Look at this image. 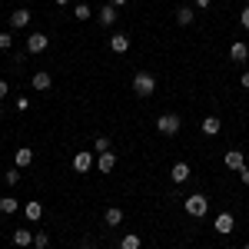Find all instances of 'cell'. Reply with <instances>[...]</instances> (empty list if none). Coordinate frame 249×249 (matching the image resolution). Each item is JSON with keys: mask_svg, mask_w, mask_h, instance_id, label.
<instances>
[{"mask_svg": "<svg viewBox=\"0 0 249 249\" xmlns=\"http://www.w3.org/2000/svg\"><path fill=\"white\" fill-rule=\"evenodd\" d=\"M133 93L136 96H153L156 93V77L153 73H146V70H140V73H133Z\"/></svg>", "mask_w": 249, "mask_h": 249, "instance_id": "cell-1", "label": "cell"}, {"mask_svg": "<svg viewBox=\"0 0 249 249\" xmlns=\"http://www.w3.org/2000/svg\"><path fill=\"white\" fill-rule=\"evenodd\" d=\"M183 210L190 213V216H196V219H203V216L210 213V199H206L203 193H193V196L183 199Z\"/></svg>", "mask_w": 249, "mask_h": 249, "instance_id": "cell-2", "label": "cell"}, {"mask_svg": "<svg viewBox=\"0 0 249 249\" xmlns=\"http://www.w3.org/2000/svg\"><path fill=\"white\" fill-rule=\"evenodd\" d=\"M179 126H183V120L176 113H163V116H156V130L163 136H176L179 133Z\"/></svg>", "mask_w": 249, "mask_h": 249, "instance_id": "cell-3", "label": "cell"}, {"mask_svg": "<svg viewBox=\"0 0 249 249\" xmlns=\"http://www.w3.org/2000/svg\"><path fill=\"white\" fill-rule=\"evenodd\" d=\"M47 47H50V37H47L43 30H34V34L27 37V53H34V57H37V53H43Z\"/></svg>", "mask_w": 249, "mask_h": 249, "instance_id": "cell-4", "label": "cell"}, {"mask_svg": "<svg viewBox=\"0 0 249 249\" xmlns=\"http://www.w3.org/2000/svg\"><path fill=\"white\" fill-rule=\"evenodd\" d=\"M213 230L223 232V236H230V232L236 230V216H232V213H219V216L213 219Z\"/></svg>", "mask_w": 249, "mask_h": 249, "instance_id": "cell-5", "label": "cell"}, {"mask_svg": "<svg viewBox=\"0 0 249 249\" xmlns=\"http://www.w3.org/2000/svg\"><path fill=\"white\" fill-rule=\"evenodd\" d=\"M27 27H30V10L27 7H17L10 14V30H27Z\"/></svg>", "mask_w": 249, "mask_h": 249, "instance_id": "cell-6", "label": "cell"}, {"mask_svg": "<svg viewBox=\"0 0 249 249\" xmlns=\"http://www.w3.org/2000/svg\"><path fill=\"white\" fill-rule=\"evenodd\" d=\"M93 166H96L93 153H73V170L77 173H90Z\"/></svg>", "mask_w": 249, "mask_h": 249, "instance_id": "cell-7", "label": "cell"}, {"mask_svg": "<svg viewBox=\"0 0 249 249\" xmlns=\"http://www.w3.org/2000/svg\"><path fill=\"white\" fill-rule=\"evenodd\" d=\"M96 23H100V27H113V23H116V7H113V3H103V7H100Z\"/></svg>", "mask_w": 249, "mask_h": 249, "instance_id": "cell-8", "label": "cell"}, {"mask_svg": "<svg viewBox=\"0 0 249 249\" xmlns=\"http://www.w3.org/2000/svg\"><path fill=\"white\" fill-rule=\"evenodd\" d=\"M190 173H193L190 163H173V166H170V179L179 186V183H186V179H190Z\"/></svg>", "mask_w": 249, "mask_h": 249, "instance_id": "cell-9", "label": "cell"}, {"mask_svg": "<svg viewBox=\"0 0 249 249\" xmlns=\"http://www.w3.org/2000/svg\"><path fill=\"white\" fill-rule=\"evenodd\" d=\"M230 57L236 60V63H246V60H249V43H243V40H232V43H230Z\"/></svg>", "mask_w": 249, "mask_h": 249, "instance_id": "cell-10", "label": "cell"}, {"mask_svg": "<svg viewBox=\"0 0 249 249\" xmlns=\"http://www.w3.org/2000/svg\"><path fill=\"white\" fill-rule=\"evenodd\" d=\"M30 83H34V90H40V93H43V90H50V87H53V77H50L47 70H37V73L30 77Z\"/></svg>", "mask_w": 249, "mask_h": 249, "instance_id": "cell-11", "label": "cell"}, {"mask_svg": "<svg viewBox=\"0 0 249 249\" xmlns=\"http://www.w3.org/2000/svg\"><path fill=\"white\" fill-rule=\"evenodd\" d=\"M96 170H100V173H113L116 170V153H110V150L100 153V156H96Z\"/></svg>", "mask_w": 249, "mask_h": 249, "instance_id": "cell-12", "label": "cell"}, {"mask_svg": "<svg viewBox=\"0 0 249 249\" xmlns=\"http://www.w3.org/2000/svg\"><path fill=\"white\" fill-rule=\"evenodd\" d=\"M243 166H246V156H243V150H230V153H226V170H243Z\"/></svg>", "mask_w": 249, "mask_h": 249, "instance_id": "cell-13", "label": "cell"}, {"mask_svg": "<svg viewBox=\"0 0 249 249\" xmlns=\"http://www.w3.org/2000/svg\"><path fill=\"white\" fill-rule=\"evenodd\" d=\"M199 130H203L206 136H216L219 130H223V120H219V116H206V120L199 123Z\"/></svg>", "mask_w": 249, "mask_h": 249, "instance_id": "cell-14", "label": "cell"}, {"mask_svg": "<svg viewBox=\"0 0 249 249\" xmlns=\"http://www.w3.org/2000/svg\"><path fill=\"white\" fill-rule=\"evenodd\" d=\"M30 163H34V150H30V146H20L17 153H14V166L23 170V166H30Z\"/></svg>", "mask_w": 249, "mask_h": 249, "instance_id": "cell-15", "label": "cell"}, {"mask_svg": "<svg viewBox=\"0 0 249 249\" xmlns=\"http://www.w3.org/2000/svg\"><path fill=\"white\" fill-rule=\"evenodd\" d=\"M110 50H113V53H126V50H130V37H126V34H113V37H110Z\"/></svg>", "mask_w": 249, "mask_h": 249, "instance_id": "cell-16", "label": "cell"}, {"mask_svg": "<svg viewBox=\"0 0 249 249\" xmlns=\"http://www.w3.org/2000/svg\"><path fill=\"white\" fill-rule=\"evenodd\" d=\"M14 246H20V249H27V246H34V232L30 230H14Z\"/></svg>", "mask_w": 249, "mask_h": 249, "instance_id": "cell-17", "label": "cell"}, {"mask_svg": "<svg viewBox=\"0 0 249 249\" xmlns=\"http://www.w3.org/2000/svg\"><path fill=\"white\" fill-rule=\"evenodd\" d=\"M17 210H23V203H17L14 196H0V213L3 216H14Z\"/></svg>", "mask_w": 249, "mask_h": 249, "instance_id": "cell-18", "label": "cell"}, {"mask_svg": "<svg viewBox=\"0 0 249 249\" xmlns=\"http://www.w3.org/2000/svg\"><path fill=\"white\" fill-rule=\"evenodd\" d=\"M23 216H27L30 223H37L40 216H43V206H40L37 199H30V203H23Z\"/></svg>", "mask_w": 249, "mask_h": 249, "instance_id": "cell-19", "label": "cell"}, {"mask_svg": "<svg viewBox=\"0 0 249 249\" xmlns=\"http://www.w3.org/2000/svg\"><path fill=\"white\" fill-rule=\"evenodd\" d=\"M193 20H196V10H193V7H179V10H176V23H179V27H190Z\"/></svg>", "mask_w": 249, "mask_h": 249, "instance_id": "cell-20", "label": "cell"}, {"mask_svg": "<svg viewBox=\"0 0 249 249\" xmlns=\"http://www.w3.org/2000/svg\"><path fill=\"white\" fill-rule=\"evenodd\" d=\"M103 223H107V226H120V223H123V210H120V206H110V210L103 213Z\"/></svg>", "mask_w": 249, "mask_h": 249, "instance_id": "cell-21", "label": "cell"}, {"mask_svg": "<svg viewBox=\"0 0 249 249\" xmlns=\"http://www.w3.org/2000/svg\"><path fill=\"white\" fill-rule=\"evenodd\" d=\"M140 246H143V239H140L136 232H126V236L120 239V249H140Z\"/></svg>", "mask_w": 249, "mask_h": 249, "instance_id": "cell-22", "label": "cell"}, {"mask_svg": "<svg viewBox=\"0 0 249 249\" xmlns=\"http://www.w3.org/2000/svg\"><path fill=\"white\" fill-rule=\"evenodd\" d=\"M3 183H7V186L14 190V186L20 183V166H14V170H7V176H3Z\"/></svg>", "mask_w": 249, "mask_h": 249, "instance_id": "cell-23", "label": "cell"}, {"mask_svg": "<svg viewBox=\"0 0 249 249\" xmlns=\"http://www.w3.org/2000/svg\"><path fill=\"white\" fill-rule=\"evenodd\" d=\"M73 17L87 20V17H90V3H77V7H73Z\"/></svg>", "mask_w": 249, "mask_h": 249, "instance_id": "cell-24", "label": "cell"}, {"mask_svg": "<svg viewBox=\"0 0 249 249\" xmlns=\"http://www.w3.org/2000/svg\"><path fill=\"white\" fill-rule=\"evenodd\" d=\"M34 246L47 249V246H50V236H47V232H34Z\"/></svg>", "mask_w": 249, "mask_h": 249, "instance_id": "cell-25", "label": "cell"}, {"mask_svg": "<svg viewBox=\"0 0 249 249\" xmlns=\"http://www.w3.org/2000/svg\"><path fill=\"white\" fill-rule=\"evenodd\" d=\"M93 150H96V153H107V150H110V140H107V136H96V140H93Z\"/></svg>", "mask_w": 249, "mask_h": 249, "instance_id": "cell-26", "label": "cell"}, {"mask_svg": "<svg viewBox=\"0 0 249 249\" xmlns=\"http://www.w3.org/2000/svg\"><path fill=\"white\" fill-rule=\"evenodd\" d=\"M14 47V37L10 34H0V50H10Z\"/></svg>", "mask_w": 249, "mask_h": 249, "instance_id": "cell-27", "label": "cell"}, {"mask_svg": "<svg viewBox=\"0 0 249 249\" xmlns=\"http://www.w3.org/2000/svg\"><path fill=\"white\" fill-rule=\"evenodd\" d=\"M7 93H10V83H7V80H0V100H7Z\"/></svg>", "mask_w": 249, "mask_h": 249, "instance_id": "cell-28", "label": "cell"}, {"mask_svg": "<svg viewBox=\"0 0 249 249\" xmlns=\"http://www.w3.org/2000/svg\"><path fill=\"white\" fill-rule=\"evenodd\" d=\"M239 23H243V27L249 30V7H243V14H239Z\"/></svg>", "mask_w": 249, "mask_h": 249, "instance_id": "cell-29", "label": "cell"}, {"mask_svg": "<svg viewBox=\"0 0 249 249\" xmlns=\"http://www.w3.org/2000/svg\"><path fill=\"white\" fill-rule=\"evenodd\" d=\"M239 183H246V186H249V166H243V170H239Z\"/></svg>", "mask_w": 249, "mask_h": 249, "instance_id": "cell-30", "label": "cell"}, {"mask_svg": "<svg viewBox=\"0 0 249 249\" xmlns=\"http://www.w3.org/2000/svg\"><path fill=\"white\" fill-rule=\"evenodd\" d=\"M210 3H213V0H196V7H199V10H206Z\"/></svg>", "mask_w": 249, "mask_h": 249, "instance_id": "cell-31", "label": "cell"}, {"mask_svg": "<svg viewBox=\"0 0 249 249\" xmlns=\"http://www.w3.org/2000/svg\"><path fill=\"white\" fill-rule=\"evenodd\" d=\"M239 83H243V87H246V90H249V70H246V73H243V77H239Z\"/></svg>", "mask_w": 249, "mask_h": 249, "instance_id": "cell-32", "label": "cell"}, {"mask_svg": "<svg viewBox=\"0 0 249 249\" xmlns=\"http://www.w3.org/2000/svg\"><path fill=\"white\" fill-rule=\"evenodd\" d=\"M107 3H113V7H126L130 0H107Z\"/></svg>", "mask_w": 249, "mask_h": 249, "instance_id": "cell-33", "label": "cell"}, {"mask_svg": "<svg viewBox=\"0 0 249 249\" xmlns=\"http://www.w3.org/2000/svg\"><path fill=\"white\" fill-rule=\"evenodd\" d=\"M53 3H57V7H67V3H70V0H53Z\"/></svg>", "mask_w": 249, "mask_h": 249, "instance_id": "cell-34", "label": "cell"}, {"mask_svg": "<svg viewBox=\"0 0 249 249\" xmlns=\"http://www.w3.org/2000/svg\"><path fill=\"white\" fill-rule=\"evenodd\" d=\"M0 116H3V107H0Z\"/></svg>", "mask_w": 249, "mask_h": 249, "instance_id": "cell-35", "label": "cell"}, {"mask_svg": "<svg viewBox=\"0 0 249 249\" xmlns=\"http://www.w3.org/2000/svg\"><path fill=\"white\" fill-rule=\"evenodd\" d=\"M243 249H249V243H246V246H243Z\"/></svg>", "mask_w": 249, "mask_h": 249, "instance_id": "cell-36", "label": "cell"}, {"mask_svg": "<svg viewBox=\"0 0 249 249\" xmlns=\"http://www.w3.org/2000/svg\"><path fill=\"white\" fill-rule=\"evenodd\" d=\"M246 213H249V210H246Z\"/></svg>", "mask_w": 249, "mask_h": 249, "instance_id": "cell-37", "label": "cell"}]
</instances>
